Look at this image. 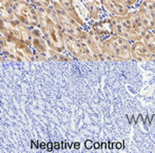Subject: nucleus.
Returning a JSON list of instances; mask_svg holds the SVG:
<instances>
[{
    "mask_svg": "<svg viewBox=\"0 0 155 153\" xmlns=\"http://www.w3.org/2000/svg\"><path fill=\"white\" fill-rule=\"evenodd\" d=\"M46 146H47V149H48V150L49 151H51L52 150V149H53L54 147H53V144H52V143L51 142H49V143H47V145H46Z\"/></svg>",
    "mask_w": 155,
    "mask_h": 153,
    "instance_id": "obj_12",
    "label": "nucleus"
},
{
    "mask_svg": "<svg viewBox=\"0 0 155 153\" xmlns=\"http://www.w3.org/2000/svg\"><path fill=\"white\" fill-rule=\"evenodd\" d=\"M94 29L99 33H105V34H109L113 31V27H112V23L106 22L104 25V23H100V24L94 25Z\"/></svg>",
    "mask_w": 155,
    "mask_h": 153,
    "instance_id": "obj_9",
    "label": "nucleus"
},
{
    "mask_svg": "<svg viewBox=\"0 0 155 153\" xmlns=\"http://www.w3.org/2000/svg\"><path fill=\"white\" fill-rule=\"evenodd\" d=\"M152 32H153V33H155V27L153 28V30H152Z\"/></svg>",
    "mask_w": 155,
    "mask_h": 153,
    "instance_id": "obj_19",
    "label": "nucleus"
},
{
    "mask_svg": "<svg viewBox=\"0 0 155 153\" xmlns=\"http://www.w3.org/2000/svg\"><path fill=\"white\" fill-rule=\"evenodd\" d=\"M121 146H122V145H121V143H119V142L116 143V148H117V149H120V148H121Z\"/></svg>",
    "mask_w": 155,
    "mask_h": 153,
    "instance_id": "obj_17",
    "label": "nucleus"
},
{
    "mask_svg": "<svg viewBox=\"0 0 155 153\" xmlns=\"http://www.w3.org/2000/svg\"><path fill=\"white\" fill-rule=\"evenodd\" d=\"M122 1H123L127 6H130V5H133L137 0H122Z\"/></svg>",
    "mask_w": 155,
    "mask_h": 153,
    "instance_id": "obj_10",
    "label": "nucleus"
},
{
    "mask_svg": "<svg viewBox=\"0 0 155 153\" xmlns=\"http://www.w3.org/2000/svg\"><path fill=\"white\" fill-rule=\"evenodd\" d=\"M142 41L145 43V45L147 46L155 58V33L152 31H148L147 34L143 37Z\"/></svg>",
    "mask_w": 155,
    "mask_h": 153,
    "instance_id": "obj_8",
    "label": "nucleus"
},
{
    "mask_svg": "<svg viewBox=\"0 0 155 153\" xmlns=\"http://www.w3.org/2000/svg\"><path fill=\"white\" fill-rule=\"evenodd\" d=\"M105 6L118 16L128 14V6L122 0H103Z\"/></svg>",
    "mask_w": 155,
    "mask_h": 153,
    "instance_id": "obj_7",
    "label": "nucleus"
},
{
    "mask_svg": "<svg viewBox=\"0 0 155 153\" xmlns=\"http://www.w3.org/2000/svg\"><path fill=\"white\" fill-rule=\"evenodd\" d=\"M53 147H54V149H56V150H57V149H59V148H60V145H59V143L55 142L54 144H53Z\"/></svg>",
    "mask_w": 155,
    "mask_h": 153,
    "instance_id": "obj_13",
    "label": "nucleus"
},
{
    "mask_svg": "<svg viewBox=\"0 0 155 153\" xmlns=\"http://www.w3.org/2000/svg\"><path fill=\"white\" fill-rule=\"evenodd\" d=\"M131 53L132 58L138 61H152L155 60L153 54L145 45V43L141 40L135 41L131 46Z\"/></svg>",
    "mask_w": 155,
    "mask_h": 153,
    "instance_id": "obj_6",
    "label": "nucleus"
},
{
    "mask_svg": "<svg viewBox=\"0 0 155 153\" xmlns=\"http://www.w3.org/2000/svg\"><path fill=\"white\" fill-rule=\"evenodd\" d=\"M111 23L113 32L116 33V35L122 36L127 40L133 42L142 40L148 32L147 28L141 22L137 14H133V13H128L125 16L115 17L112 19Z\"/></svg>",
    "mask_w": 155,
    "mask_h": 153,
    "instance_id": "obj_1",
    "label": "nucleus"
},
{
    "mask_svg": "<svg viewBox=\"0 0 155 153\" xmlns=\"http://www.w3.org/2000/svg\"><path fill=\"white\" fill-rule=\"evenodd\" d=\"M102 147H105V148H106V143H102Z\"/></svg>",
    "mask_w": 155,
    "mask_h": 153,
    "instance_id": "obj_18",
    "label": "nucleus"
},
{
    "mask_svg": "<svg viewBox=\"0 0 155 153\" xmlns=\"http://www.w3.org/2000/svg\"><path fill=\"white\" fill-rule=\"evenodd\" d=\"M13 14L17 17L18 20H20L24 24L27 25H36L39 22L38 14L32 6L25 2H16L12 7Z\"/></svg>",
    "mask_w": 155,
    "mask_h": 153,
    "instance_id": "obj_4",
    "label": "nucleus"
},
{
    "mask_svg": "<svg viewBox=\"0 0 155 153\" xmlns=\"http://www.w3.org/2000/svg\"><path fill=\"white\" fill-rule=\"evenodd\" d=\"M100 147V144H99V143H98V142H95L94 143V148H99Z\"/></svg>",
    "mask_w": 155,
    "mask_h": 153,
    "instance_id": "obj_14",
    "label": "nucleus"
},
{
    "mask_svg": "<svg viewBox=\"0 0 155 153\" xmlns=\"http://www.w3.org/2000/svg\"><path fill=\"white\" fill-rule=\"evenodd\" d=\"M74 147L76 148V149H78L79 147H80V143H78V142H76V143H74Z\"/></svg>",
    "mask_w": 155,
    "mask_h": 153,
    "instance_id": "obj_15",
    "label": "nucleus"
},
{
    "mask_svg": "<svg viewBox=\"0 0 155 153\" xmlns=\"http://www.w3.org/2000/svg\"><path fill=\"white\" fill-rule=\"evenodd\" d=\"M39 147H41V149H44L45 148V143L44 142H41L40 145H39Z\"/></svg>",
    "mask_w": 155,
    "mask_h": 153,
    "instance_id": "obj_16",
    "label": "nucleus"
},
{
    "mask_svg": "<svg viewBox=\"0 0 155 153\" xmlns=\"http://www.w3.org/2000/svg\"><path fill=\"white\" fill-rule=\"evenodd\" d=\"M39 23L41 25L46 39L52 47L62 50L63 49V41H62V34L59 27V22L56 19L54 13L49 9H44L43 7L38 10Z\"/></svg>",
    "mask_w": 155,
    "mask_h": 153,
    "instance_id": "obj_2",
    "label": "nucleus"
},
{
    "mask_svg": "<svg viewBox=\"0 0 155 153\" xmlns=\"http://www.w3.org/2000/svg\"><path fill=\"white\" fill-rule=\"evenodd\" d=\"M55 8H56V14H57L58 20L60 22V24H62V26L64 27L65 30L67 31L68 34L74 36V37H81L82 33L80 32V28L75 23L73 18L70 15H68L65 12L64 8L61 7L59 4L57 5L55 4Z\"/></svg>",
    "mask_w": 155,
    "mask_h": 153,
    "instance_id": "obj_5",
    "label": "nucleus"
},
{
    "mask_svg": "<svg viewBox=\"0 0 155 153\" xmlns=\"http://www.w3.org/2000/svg\"><path fill=\"white\" fill-rule=\"evenodd\" d=\"M85 147L86 148H91L92 147V141H90V140H87L86 142H85Z\"/></svg>",
    "mask_w": 155,
    "mask_h": 153,
    "instance_id": "obj_11",
    "label": "nucleus"
},
{
    "mask_svg": "<svg viewBox=\"0 0 155 153\" xmlns=\"http://www.w3.org/2000/svg\"><path fill=\"white\" fill-rule=\"evenodd\" d=\"M106 47L111 56H114L121 60H130L132 58L131 45L126 38L119 35L112 36L106 41Z\"/></svg>",
    "mask_w": 155,
    "mask_h": 153,
    "instance_id": "obj_3",
    "label": "nucleus"
}]
</instances>
